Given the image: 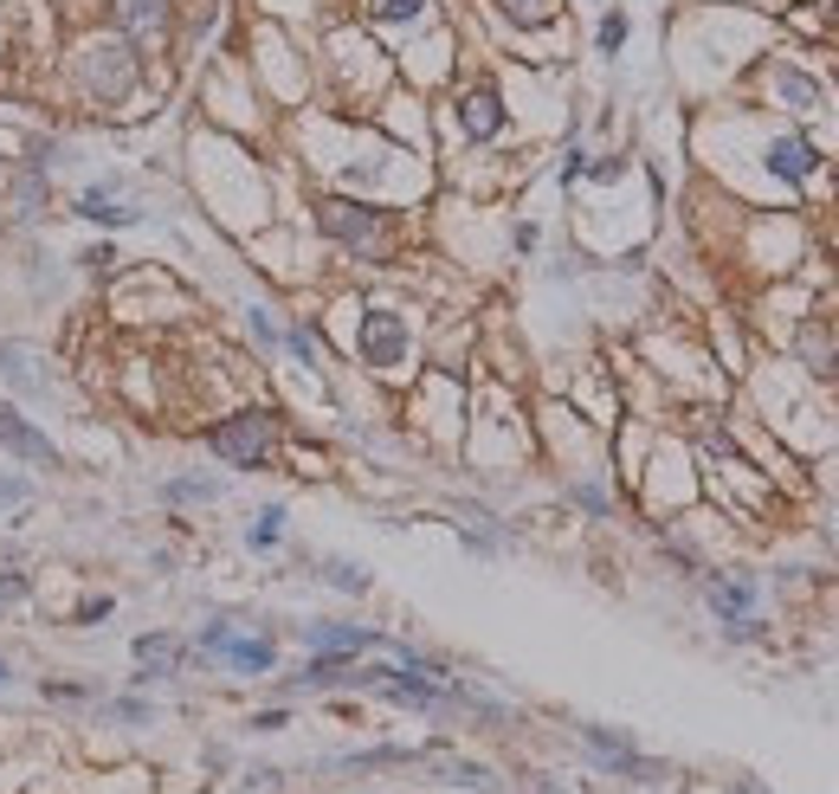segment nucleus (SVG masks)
I'll list each match as a JSON object with an SVG mask.
<instances>
[{
    "instance_id": "393cba45",
    "label": "nucleus",
    "mask_w": 839,
    "mask_h": 794,
    "mask_svg": "<svg viewBox=\"0 0 839 794\" xmlns=\"http://www.w3.org/2000/svg\"><path fill=\"white\" fill-rule=\"evenodd\" d=\"M568 498H575L581 510H594V517H607V510H614V498H607L601 485H588V478H581V485H568Z\"/></svg>"
},
{
    "instance_id": "f03ea898",
    "label": "nucleus",
    "mask_w": 839,
    "mask_h": 794,
    "mask_svg": "<svg viewBox=\"0 0 839 794\" xmlns=\"http://www.w3.org/2000/svg\"><path fill=\"white\" fill-rule=\"evenodd\" d=\"M208 446L226 459V465H239V472H259L265 459H272V446H279V420L265 414V407H239L233 420H220L208 427Z\"/></svg>"
},
{
    "instance_id": "aec40b11",
    "label": "nucleus",
    "mask_w": 839,
    "mask_h": 794,
    "mask_svg": "<svg viewBox=\"0 0 839 794\" xmlns=\"http://www.w3.org/2000/svg\"><path fill=\"white\" fill-rule=\"evenodd\" d=\"M801 356H807V368H820V375L834 368V349H827V323H820V317H807V323H801Z\"/></svg>"
},
{
    "instance_id": "a211bd4d",
    "label": "nucleus",
    "mask_w": 839,
    "mask_h": 794,
    "mask_svg": "<svg viewBox=\"0 0 839 794\" xmlns=\"http://www.w3.org/2000/svg\"><path fill=\"white\" fill-rule=\"evenodd\" d=\"M497 13H504L517 33H530V26H550V20H556V0H497Z\"/></svg>"
},
{
    "instance_id": "7ed1b4c3",
    "label": "nucleus",
    "mask_w": 839,
    "mask_h": 794,
    "mask_svg": "<svg viewBox=\"0 0 839 794\" xmlns=\"http://www.w3.org/2000/svg\"><path fill=\"white\" fill-rule=\"evenodd\" d=\"M355 349H362V362H368L375 375H401V368L414 362V330H407L401 310H368Z\"/></svg>"
},
{
    "instance_id": "f257e3e1",
    "label": "nucleus",
    "mask_w": 839,
    "mask_h": 794,
    "mask_svg": "<svg viewBox=\"0 0 839 794\" xmlns=\"http://www.w3.org/2000/svg\"><path fill=\"white\" fill-rule=\"evenodd\" d=\"M323 233L343 246V252H355V259H388L394 252V220L381 214V208H368V201H323Z\"/></svg>"
},
{
    "instance_id": "4be33fe9",
    "label": "nucleus",
    "mask_w": 839,
    "mask_h": 794,
    "mask_svg": "<svg viewBox=\"0 0 839 794\" xmlns=\"http://www.w3.org/2000/svg\"><path fill=\"white\" fill-rule=\"evenodd\" d=\"M162 498L168 505H208V498H220V485L213 478H175V485H162Z\"/></svg>"
},
{
    "instance_id": "f8f14e48",
    "label": "nucleus",
    "mask_w": 839,
    "mask_h": 794,
    "mask_svg": "<svg viewBox=\"0 0 839 794\" xmlns=\"http://www.w3.org/2000/svg\"><path fill=\"white\" fill-rule=\"evenodd\" d=\"M426 769L446 775L452 789H472V794H497V775L485 762H465V756H446V749H426Z\"/></svg>"
},
{
    "instance_id": "ddd939ff",
    "label": "nucleus",
    "mask_w": 839,
    "mask_h": 794,
    "mask_svg": "<svg viewBox=\"0 0 839 794\" xmlns=\"http://www.w3.org/2000/svg\"><path fill=\"white\" fill-rule=\"evenodd\" d=\"M297 691H355V665L350 659H330V652H317L297 678H291Z\"/></svg>"
},
{
    "instance_id": "6e6552de",
    "label": "nucleus",
    "mask_w": 839,
    "mask_h": 794,
    "mask_svg": "<svg viewBox=\"0 0 839 794\" xmlns=\"http://www.w3.org/2000/svg\"><path fill=\"white\" fill-rule=\"evenodd\" d=\"M0 446H7V452H13L20 465H39V472H59V446H52V439L39 434L33 420H20V414H13L7 401H0Z\"/></svg>"
},
{
    "instance_id": "f3484780",
    "label": "nucleus",
    "mask_w": 839,
    "mask_h": 794,
    "mask_svg": "<svg viewBox=\"0 0 839 794\" xmlns=\"http://www.w3.org/2000/svg\"><path fill=\"white\" fill-rule=\"evenodd\" d=\"M78 214L84 220H97V226H130V220H142L137 208H117L104 188H91V194H78Z\"/></svg>"
},
{
    "instance_id": "c85d7f7f",
    "label": "nucleus",
    "mask_w": 839,
    "mask_h": 794,
    "mask_svg": "<svg viewBox=\"0 0 839 794\" xmlns=\"http://www.w3.org/2000/svg\"><path fill=\"white\" fill-rule=\"evenodd\" d=\"M110 718H117V723H149V704H142V698H117V704H110Z\"/></svg>"
},
{
    "instance_id": "473e14b6",
    "label": "nucleus",
    "mask_w": 839,
    "mask_h": 794,
    "mask_svg": "<svg viewBox=\"0 0 839 794\" xmlns=\"http://www.w3.org/2000/svg\"><path fill=\"white\" fill-rule=\"evenodd\" d=\"M730 794H775V789H763V782H749V775H743V782H730Z\"/></svg>"
},
{
    "instance_id": "5701e85b",
    "label": "nucleus",
    "mask_w": 839,
    "mask_h": 794,
    "mask_svg": "<svg viewBox=\"0 0 839 794\" xmlns=\"http://www.w3.org/2000/svg\"><path fill=\"white\" fill-rule=\"evenodd\" d=\"M279 536H284V510H279V505L259 510V523L246 530V543H252V549H279Z\"/></svg>"
},
{
    "instance_id": "c756f323",
    "label": "nucleus",
    "mask_w": 839,
    "mask_h": 794,
    "mask_svg": "<svg viewBox=\"0 0 839 794\" xmlns=\"http://www.w3.org/2000/svg\"><path fill=\"white\" fill-rule=\"evenodd\" d=\"M110 614V594H91L84 607H78V627H91V620H104Z\"/></svg>"
},
{
    "instance_id": "72a5a7b5",
    "label": "nucleus",
    "mask_w": 839,
    "mask_h": 794,
    "mask_svg": "<svg viewBox=\"0 0 839 794\" xmlns=\"http://www.w3.org/2000/svg\"><path fill=\"white\" fill-rule=\"evenodd\" d=\"M827 20H834V33H839V0H834V13H827Z\"/></svg>"
},
{
    "instance_id": "6ab92c4d",
    "label": "nucleus",
    "mask_w": 839,
    "mask_h": 794,
    "mask_svg": "<svg viewBox=\"0 0 839 794\" xmlns=\"http://www.w3.org/2000/svg\"><path fill=\"white\" fill-rule=\"evenodd\" d=\"M0 375H7L13 388H26V394H39V375H33V356H26L20 343H0Z\"/></svg>"
},
{
    "instance_id": "20e7f679",
    "label": "nucleus",
    "mask_w": 839,
    "mask_h": 794,
    "mask_svg": "<svg viewBox=\"0 0 839 794\" xmlns=\"http://www.w3.org/2000/svg\"><path fill=\"white\" fill-rule=\"evenodd\" d=\"M78 78H84L91 97L117 104V97H130V84H137V52H130L123 39H104V46H91V52L78 59Z\"/></svg>"
},
{
    "instance_id": "39448f33",
    "label": "nucleus",
    "mask_w": 839,
    "mask_h": 794,
    "mask_svg": "<svg viewBox=\"0 0 839 794\" xmlns=\"http://www.w3.org/2000/svg\"><path fill=\"white\" fill-rule=\"evenodd\" d=\"M581 749H588V756H594V769H607V775H627V782H665V762L639 756L621 730L588 723V730H581Z\"/></svg>"
},
{
    "instance_id": "1a4fd4ad",
    "label": "nucleus",
    "mask_w": 839,
    "mask_h": 794,
    "mask_svg": "<svg viewBox=\"0 0 839 794\" xmlns=\"http://www.w3.org/2000/svg\"><path fill=\"white\" fill-rule=\"evenodd\" d=\"M304 647L310 652H330V659H355V652H375L388 647L375 627H343V620H310L304 627Z\"/></svg>"
},
{
    "instance_id": "9d476101",
    "label": "nucleus",
    "mask_w": 839,
    "mask_h": 794,
    "mask_svg": "<svg viewBox=\"0 0 839 794\" xmlns=\"http://www.w3.org/2000/svg\"><path fill=\"white\" fill-rule=\"evenodd\" d=\"M504 123H510V117H504V97H497L491 84H478V91H465V97H459V130H465L472 143L504 137Z\"/></svg>"
},
{
    "instance_id": "dca6fc26",
    "label": "nucleus",
    "mask_w": 839,
    "mask_h": 794,
    "mask_svg": "<svg viewBox=\"0 0 839 794\" xmlns=\"http://www.w3.org/2000/svg\"><path fill=\"white\" fill-rule=\"evenodd\" d=\"M168 26V0H117V33L137 39V33H162Z\"/></svg>"
},
{
    "instance_id": "2f4dec72",
    "label": "nucleus",
    "mask_w": 839,
    "mask_h": 794,
    "mask_svg": "<svg viewBox=\"0 0 839 794\" xmlns=\"http://www.w3.org/2000/svg\"><path fill=\"white\" fill-rule=\"evenodd\" d=\"M20 594H26V576H7V581H0V607H13Z\"/></svg>"
},
{
    "instance_id": "0eeeda50",
    "label": "nucleus",
    "mask_w": 839,
    "mask_h": 794,
    "mask_svg": "<svg viewBox=\"0 0 839 794\" xmlns=\"http://www.w3.org/2000/svg\"><path fill=\"white\" fill-rule=\"evenodd\" d=\"M763 168H769L775 181H788V188H807V181L820 175V149L807 143L801 130H781V137H769V149H763Z\"/></svg>"
},
{
    "instance_id": "bb28decb",
    "label": "nucleus",
    "mask_w": 839,
    "mask_h": 794,
    "mask_svg": "<svg viewBox=\"0 0 839 794\" xmlns=\"http://www.w3.org/2000/svg\"><path fill=\"white\" fill-rule=\"evenodd\" d=\"M84 272H91V279H110V272H117V252H110V246H91V252H84Z\"/></svg>"
},
{
    "instance_id": "a878e982",
    "label": "nucleus",
    "mask_w": 839,
    "mask_h": 794,
    "mask_svg": "<svg viewBox=\"0 0 839 794\" xmlns=\"http://www.w3.org/2000/svg\"><path fill=\"white\" fill-rule=\"evenodd\" d=\"M621 46H627V13H607V20H601V52L614 59Z\"/></svg>"
},
{
    "instance_id": "b1692460",
    "label": "nucleus",
    "mask_w": 839,
    "mask_h": 794,
    "mask_svg": "<svg viewBox=\"0 0 839 794\" xmlns=\"http://www.w3.org/2000/svg\"><path fill=\"white\" fill-rule=\"evenodd\" d=\"M420 13H426V0H375V20H381V26H407Z\"/></svg>"
},
{
    "instance_id": "4468645a",
    "label": "nucleus",
    "mask_w": 839,
    "mask_h": 794,
    "mask_svg": "<svg viewBox=\"0 0 839 794\" xmlns=\"http://www.w3.org/2000/svg\"><path fill=\"white\" fill-rule=\"evenodd\" d=\"M181 659H188V652H181L175 633H142V640H137L142 678H175V672H181Z\"/></svg>"
},
{
    "instance_id": "7c9ffc66",
    "label": "nucleus",
    "mask_w": 839,
    "mask_h": 794,
    "mask_svg": "<svg viewBox=\"0 0 839 794\" xmlns=\"http://www.w3.org/2000/svg\"><path fill=\"white\" fill-rule=\"evenodd\" d=\"M20 498H26V478L7 472V478H0V505H20Z\"/></svg>"
},
{
    "instance_id": "2eb2a0df",
    "label": "nucleus",
    "mask_w": 839,
    "mask_h": 794,
    "mask_svg": "<svg viewBox=\"0 0 839 794\" xmlns=\"http://www.w3.org/2000/svg\"><path fill=\"white\" fill-rule=\"evenodd\" d=\"M220 665H233V672H246V678H265V672L279 665V647H272V640H239V633H233V640L220 647Z\"/></svg>"
},
{
    "instance_id": "f704fd0d",
    "label": "nucleus",
    "mask_w": 839,
    "mask_h": 794,
    "mask_svg": "<svg viewBox=\"0 0 839 794\" xmlns=\"http://www.w3.org/2000/svg\"><path fill=\"white\" fill-rule=\"evenodd\" d=\"M827 375H834V381H839V356H834V368H827Z\"/></svg>"
},
{
    "instance_id": "c9c22d12",
    "label": "nucleus",
    "mask_w": 839,
    "mask_h": 794,
    "mask_svg": "<svg viewBox=\"0 0 839 794\" xmlns=\"http://www.w3.org/2000/svg\"><path fill=\"white\" fill-rule=\"evenodd\" d=\"M0 685H7V659H0Z\"/></svg>"
},
{
    "instance_id": "423d86ee",
    "label": "nucleus",
    "mask_w": 839,
    "mask_h": 794,
    "mask_svg": "<svg viewBox=\"0 0 839 794\" xmlns=\"http://www.w3.org/2000/svg\"><path fill=\"white\" fill-rule=\"evenodd\" d=\"M769 91L781 97V110H794V117H827V110H834L827 78L807 72V66H794V59H775L769 66Z\"/></svg>"
},
{
    "instance_id": "cd10ccee",
    "label": "nucleus",
    "mask_w": 839,
    "mask_h": 794,
    "mask_svg": "<svg viewBox=\"0 0 839 794\" xmlns=\"http://www.w3.org/2000/svg\"><path fill=\"white\" fill-rule=\"evenodd\" d=\"M252 336H259V343H265V349H279V323H272V310H252Z\"/></svg>"
},
{
    "instance_id": "412c9836",
    "label": "nucleus",
    "mask_w": 839,
    "mask_h": 794,
    "mask_svg": "<svg viewBox=\"0 0 839 794\" xmlns=\"http://www.w3.org/2000/svg\"><path fill=\"white\" fill-rule=\"evenodd\" d=\"M323 581H330V588H343V594H368V569H362V562H343V556H330V562H323Z\"/></svg>"
},
{
    "instance_id": "9b49d317",
    "label": "nucleus",
    "mask_w": 839,
    "mask_h": 794,
    "mask_svg": "<svg viewBox=\"0 0 839 794\" xmlns=\"http://www.w3.org/2000/svg\"><path fill=\"white\" fill-rule=\"evenodd\" d=\"M704 601L717 620H743L756 607V576H704Z\"/></svg>"
}]
</instances>
